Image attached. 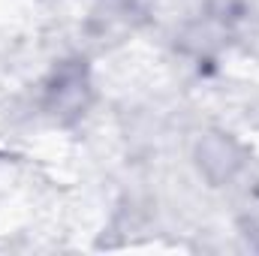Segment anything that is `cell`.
<instances>
[]
</instances>
